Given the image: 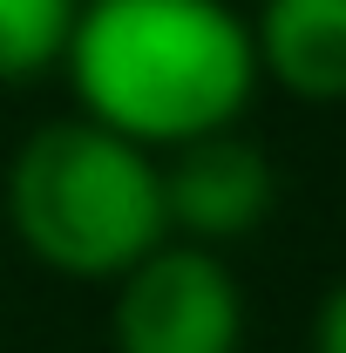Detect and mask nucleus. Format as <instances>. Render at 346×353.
I'll use <instances>...</instances> for the list:
<instances>
[{
    "label": "nucleus",
    "mask_w": 346,
    "mask_h": 353,
    "mask_svg": "<svg viewBox=\"0 0 346 353\" xmlns=\"http://www.w3.org/2000/svg\"><path fill=\"white\" fill-rule=\"evenodd\" d=\"M61 75L88 123L156 157L238 130L258 95V54L231 0H82Z\"/></svg>",
    "instance_id": "1"
},
{
    "label": "nucleus",
    "mask_w": 346,
    "mask_h": 353,
    "mask_svg": "<svg viewBox=\"0 0 346 353\" xmlns=\"http://www.w3.org/2000/svg\"><path fill=\"white\" fill-rule=\"evenodd\" d=\"M0 211L28 259L75 285H116L170 238L163 163L88 116H54L14 150Z\"/></svg>",
    "instance_id": "2"
},
{
    "label": "nucleus",
    "mask_w": 346,
    "mask_h": 353,
    "mask_svg": "<svg viewBox=\"0 0 346 353\" xmlns=\"http://www.w3.org/2000/svg\"><path fill=\"white\" fill-rule=\"evenodd\" d=\"M116 353H238L245 347V285L211 245L163 238L109 292Z\"/></svg>",
    "instance_id": "3"
},
{
    "label": "nucleus",
    "mask_w": 346,
    "mask_h": 353,
    "mask_svg": "<svg viewBox=\"0 0 346 353\" xmlns=\"http://www.w3.org/2000/svg\"><path fill=\"white\" fill-rule=\"evenodd\" d=\"M278 204V170L252 136L217 130L170 150L163 163V211H170V238L183 245H231L252 238Z\"/></svg>",
    "instance_id": "4"
},
{
    "label": "nucleus",
    "mask_w": 346,
    "mask_h": 353,
    "mask_svg": "<svg viewBox=\"0 0 346 353\" xmlns=\"http://www.w3.org/2000/svg\"><path fill=\"white\" fill-rule=\"evenodd\" d=\"M252 54L258 82L285 88L292 102H346V0H258Z\"/></svg>",
    "instance_id": "5"
},
{
    "label": "nucleus",
    "mask_w": 346,
    "mask_h": 353,
    "mask_svg": "<svg viewBox=\"0 0 346 353\" xmlns=\"http://www.w3.org/2000/svg\"><path fill=\"white\" fill-rule=\"evenodd\" d=\"M82 0H0V88L61 68Z\"/></svg>",
    "instance_id": "6"
},
{
    "label": "nucleus",
    "mask_w": 346,
    "mask_h": 353,
    "mask_svg": "<svg viewBox=\"0 0 346 353\" xmlns=\"http://www.w3.org/2000/svg\"><path fill=\"white\" fill-rule=\"evenodd\" d=\"M312 353H346V279L312 312Z\"/></svg>",
    "instance_id": "7"
}]
</instances>
